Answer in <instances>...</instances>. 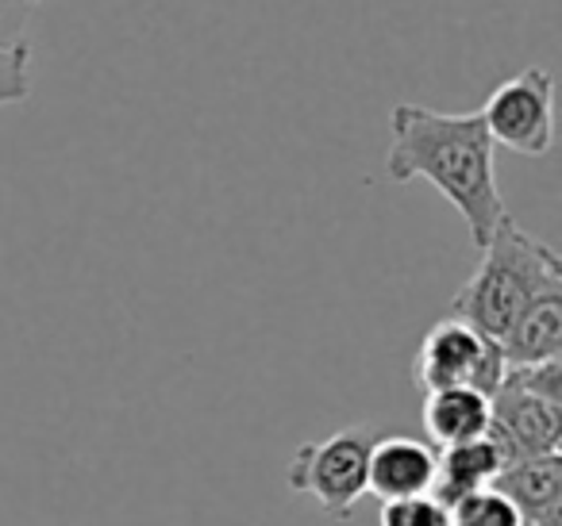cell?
I'll return each mask as SVG.
<instances>
[{
  "label": "cell",
  "instance_id": "30bf717a",
  "mask_svg": "<svg viewBox=\"0 0 562 526\" xmlns=\"http://www.w3.org/2000/svg\"><path fill=\"white\" fill-rule=\"evenodd\" d=\"M490 396L474 392V388H439V392L424 396V431H428L436 449H451L462 446V442L482 438L490 431Z\"/></svg>",
  "mask_w": 562,
  "mask_h": 526
},
{
  "label": "cell",
  "instance_id": "5b68a950",
  "mask_svg": "<svg viewBox=\"0 0 562 526\" xmlns=\"http://www.w3.org/2000/svg\"><path fill=\"white\" fill-rule=\"evenodd\" d=\"M482 124L493 147H508L516 155L539 158L554 142V78L543 66H528L505 85L490 93L482 108Z\"/></svg>",
  "mask_w": 562,
  "mask_h": 526
},
{
  "label": "cell",
  "instance_id": "4fadbf2b",
  "mask_svg": "<svg viewBox=\"0 0 562 526\" xmlns=\"http://www.w3.org/2000/svg\"><path fill=\"white\" fill-rule=\"evenodd\" d=\"M378 526H451V511L436 495H413V500L382 503Z\"/></svg>",
  "mask_w": 562,
  "mask_h": 526
},
{
  "label": "cell",
  "instance_id": "5bb4252c",
  "mask_svg": "<svg viewBox=\"0 0 562 526\" xmlns=\"http://www.w3.org/2000/svg\"><path fill=\"white\" fill-rule=\"evenodd\" d=\"M27 96H32V50H0V108L4 104H24Z\"/></svg>",
  "mask_w": 562,
  "mask_h": 526
},
{
  "label": "cell",
  "instance_id": "ba28073f",
  "mask_svg": "<svg viewBox=\"0 0 562 526\" xmlns=\"http://www.w3.org/2000/svg\"><path fill=\"white\" fill-rule=\"evenodd\" d=\"M516 454L505 442V434L490 423V431L474 442H462V446L439 449V472H436V500L443 507L459 503L462 495L477 492V488H493V480L501 477L505 465H513Z\"/></svg>",
  "mask_w": 562,
  "mask_h": 526
},
{
  "label": "cell",
  "instance_id": "7c38bea8",
  "mask_svg": "<svg viewBox=\"0 0 562 526\" xmlns=\"http://www.w3.org/2000/svg\"><path fill=\"white\" fill-rule=\"evenodd\" d=\"M447 511H451V526H528L497 488H477Z\"/></svg>",
  "mask_w": 562,
  "mask_h": 526
},
{
  "label": "cell",
  "instance_id": "277c9868",
  "mask_svg": "<svg viewBox=\"0 0 562 526\" xmlns=\"http://www.w3.org/2000/svg\"><path fill=\"white\" fill-rule=\"evenodd\" d=\"M508 365L505 354L493 339L477 334L470 323L447 316L424 334L420 350H416L413 377L420 392H439V388H474V392L490 396L501 388Z\"/></svg>",
  "mask_w": 562,
  "mask_h": 526
},
{
  "label": "cell",
  "instance_id": "9c48e42d",
  "mask_svg": "<svg viewBox=\"0 0 562 526\" xmlns=\"http://www.w3.org/2000/svg\"><path fill=\"white\" fill-rule=\"evenodd\" d=\"M501 495L524 515L528 526H562V457H516L493 480Z\"/></svg>",
  "mask_w": 562,
  "mask_h": 526
},
{
  "label": "cell",
  "instance_id": "8992f818",
  "mask_svg": "<svg viewBox=\"0 0 562 526\" xmlns=\"http://www.w3.org/2000/svg\"><path fill=\"white\" fill-rule=\"evenodd\" d=\"M493 426L505 434L516 457L559 454L562 446V403L516 385L505 373L501 388L493 392Z\"/></svg>",
  "mask_w": 562,
  "mask_h": 526
},
{
  "label": "cell",
  "instance_id": "2e32d148",
  "mask_svg": "<svg viewBox=\"0 0 562 526\" xmlns=\"http://www.w3.org/2000/svg\"><path fill=\"white\" fill-rule=\"evenodd\" d=\"M32 4H43V0H32Z\"/></svg>",
  "mask_w": 562,
  "mask_h": 526
},
{
  "label": "cell",
  "instance_id": "52a82bcc",
  "mask_svg": "<svg viewBox=\"0 0 562 526\" xmlns=\"http://www.w3.org/2000/svg\"><path fill=\"white\" fill-rule=\"evenodd\" d=\"M439 449L431 442H420L413 434H385L374 438L367 465V492L382 503L413 500V495L436 492Z\"/></svg>",
  "mask_w": 562,
  "mask_h": 526
},
{
  "label": "cell",
  "instance_id": "6da1fadb",
  "mask_svg": "<svg viewBox=\"0 0 562 526\" xmlns=\"http://www.w3.org/2000/svg\"><path fill=\"white\" fill-rule=\"evenodd\" d=\"M385 170L397 185L431 181L459 208L477 250L490 242L497 224L508 216L501 201L493 139L482 124V112H436L424 104H397L390 112V158Z\"/></svg>",
  "mask_w": 562,
  "mask_h": 526
},
{
  "label": "cell",
  "instance_id": "9a60e30c",
  "mask_svg": "<svg viewBox=\"0 0 562 526\" xmlns=\"http://www.w3.org/2000/svg\"><path fill=\"white\" fill-rule=\"evenodd\" d=\"M32 0H0V50L27 47V24H32Z\"/></svg>",
  "mask_w": 562,
  "mask_h": 526
},
{
  "label": "cell",
  "instance_id": "3957f363",
  "mask_svg": "<svg viewBox=\"0 0 562 526\" xmlns=\"http://www.w3.org/2000/svg\"><path fill=\"white\" fill-rule=\"evenodd\" d=\"M374 438L378 434L370 426H344L336 434L305 442L293 454L285 480L293 492L308 495L336 523H347L367 495V465Z\"/></svg>",
  "mask_w": 562,
  "mask_h": 526
},
{
  "label": "cell",
  "instance_id": "7a4b0ae2",
  "mask_svg": "<svg viewBox=\"0 0 562 526\" xmlns=\"http://www.w3.org/2000/svg\"><path fill=\"white\" fill-rule=\"evenodd\" d=\"M547 288H562L559 254L524 231L513 216H505L482 247V265L454 293L451 316L501 346L528 304Z\"/></svg>",
  "mask_w": 562,
  "mask_h": 526
},
{
  "label": "cell",
  "instance_id": "8fae6325",
  "mask_svg": "<svg viewBox=\"0 0 562 526\" xmlns=\"http://www.w3.org/2000/svg\"><path fill=\"white\" fill-rule=\"evenodd\" d=\"M501 354L508 369H528L562 357V288H547L528 304V311L501 342Z\"/></svg>",
  "mask_w": 562,
  "mask_h": 526
}]
</instances>
